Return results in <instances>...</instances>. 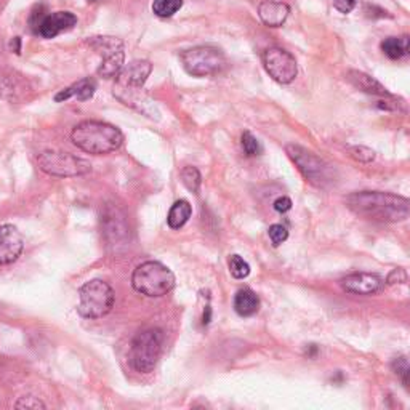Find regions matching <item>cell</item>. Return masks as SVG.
<instances>
[{"label": "cell", "instance_id": "cell-22", "mask_svg": "<svg viewBox=\"0 0 410 410\" xmlns=\"http://www.w3.org/2000/svg\"><path fill=\"white\" fill-rule=\"evenodd\" d=\"M89 45L93 50L98 51L102 56H107L116 51L124 50V42L117 37H107V35H101V37H91L89 39Z\"/></svg>", "mask_w": 410, "mask_h": 410}, {"label": "cell", "instance_id": "cell-11", "mask_svg": "<svg viewBox=\"0 0 410 410\" xmlns=\"http://www.w3.org/2000/svg\"><path fill=\"white\" fill-rule=\"evenodd\" d=\"M114 96L117 100L124 102V105L133 107V109L140 111L143 114L150 117H156L157 119L159 112L156 111V106H154V102L143 93V87H127L116 84Z\"/></svg>", "mask_w": 410, "mask_h": 410}, {"label": "cell", "instance_id": "cell-1", "mask_svg": "<svg viewBox=\"0 0 410 410\" xmlns=\"http://www.w3.org/2000/svg\"><path fill=\"white\" fill-rule=\"evenodd\" d=\"M346 207L357 217L378 223H399L409 218V199L391 193L357 191L346 197Z\"/></svg>", "mask_w": 410, "mask_h": 410}, {"label": "cell", "instance_id": "cell-27", "mask_svg": "<svg viewBox=\"0 0 410 410\" xmlns=\"http://www.w3.org/2000/svg\"><path fill=\"white\" fill-rule=\"evenodd\" d=\"M242 148H244V152L247 154L249 157L260 156L261 151H263V148H261L260 141L256 140V138L250 132H244L242 133Z\"/></svg>", "mask_w": 410, "mask_h": 410}, {"label": "cell", "instance_id": "cell-13", "mask_svg": "<svg viewBox=\"0 0 410 410\" xmlns=\"http://www.w3.org/2000/svg\"><path fill=\"white\" fill-rule=\"evenodd\" d=\"M77 23L75 15L71 12H56L51 15H45L35 26V34H39L44 39H53L64 30L73 29Z\"/></svg>", "mask_w": 410, "mask_h": 410}, {"label": "cell", "instance_id": "cell-10", "mask_svg": "<svg viewBox=\"0 0 410 410\" xmlns=\"http://www.w3.org/2000/svg\"><path fill=\"white\" fill-rule=\"evenodd\" d=\"M24 240L12 224H0V266L15 263L23 253Z\"/></svg>", "mask_w": 410, "mask_h": 410}, {"label": "cell", "instance_id": "cell-35", "mask_svg": "<svg viewBox=\"0 0 410 410\" xmlns=\"http://www.w3.org/2000/svg\"><path fill=\"white\" fill-rule=\"evenodd\" d=\"M87 2H98V0H87Z\"/></svg>", "mask_w": 410, "mask_h": 410}, {"label": "cell", "instance_id": "cell-4", "mask_svg": "<svg viewBox=\"0 0 410 410\" xmlns=\"http://www.w3.org/2000/svg\"><path fill=\"white\" fill-rule=\"evenodd\" d=\"M287 156L292 159L301 175L308 183H311L316 188H327L335 181V168L324 159L317 157L314 152L305 150L298 145H287Z\"/></svg>", "mask_w": 410, "mask_h": 410}, {"label": "cell", "instance_id": "cell-29", "mask_svg": "<svg viewBox=\"0 0 410 410\" xmlns=\"http://www.w3.org/2000/svg\"><path fill=\"white\" fill-rule=\"evenodd\" d=\"M268 234L274 247H279V245L284 244L287 238H289V231L285 229V226H282V224H273V226H269Z\"/></svg>", "mask_w": 410, "mask_h": 410}, {"label": "cell", "instance_id": "cell-31", "mask_svg": "<svg viewBox=\"0 0 410 410\" xmlns=\"http://www.w3.org/2000/svg\"><path fill=\"white\" fill-rule=\"evenodd\" d=\"M333 7L343 15L351 13L356 7V0H333Z\"/></svg>", "mask_w": 410, "mask_h": 410}, {"label": "cell", "instance_id": "cell-26", "mask_svg": "<svg viewBox=\"0 0 410 410\" xmlns=\"http://www.w3.org/2000/svg\"><path fill=\"white\" fill-rule=\"evenodd\" d=\"M348 154H350L351 159H355L356 162H361V163H371L375 161V151L371 150V148L367 146H350L348 148Z\"/></svg>", "mask_w": 410, "mask_h": 410}, {"label": "cell", "instance_id": "cell-25", "mask_svg": "<svg viewBox=\"0 0 410 410\" xmlns=\"http://www.w3.org/2000/svg\"><path fill=\"white\" fill-rule=\"evenodd\" d=\"M229 271L235 279H245L250 274V266L242 256L231 255L229 256Z\"/></svg>", "mask_w": 410, "mask_h": 410}, {"label": "cell", "instance_id": "cell-14", "mask_svg": "<svg viewBox=\"0 0 410 410\" xmlns=\"http://www.w3.org/2000/svg\"><path fill=\"white\" fill-rule=\"evenodd\" d=\"M152 71V64L146 60H136L122 68L117 75V84L127 87H143Z\"/></svg>", "mask_w": 410, "mask_h": 410}, {"label": "cell", "instance_id": "cell-19", "mask_svg": "<svg viewBox=\"0 0 410 410\" xmlns=\"http://www.w3.org/2000/svg\"><path fill=\"white\" fill-rule=\"evenodd\" d=\"M191 215H193L191 204H189L188 201H184V199H181V201H177L175 204L172 205L170 212H168V217H167L168 226H170L172 229L183 228L184 224L189 222Z\"/></svg>", "mask_w": 410, "mask_h": 410}, {"label": "cell", "instance_id": "cell-24", "mask_svg": "<svg viewBox=\"0 0 410 410\" xmlns=\"http://www.w3.org/2000/svg\"><path fill=\"white\" fill-rule=\"evenodd\" d=\"M179 177H181V181L184 186H186L191 193H199V188H201V183H202V177H201V172L197 170L196 167H184L181 173H179Z\"/></svg>", "mask_w": 410, "mask_h": 410}, {"label": "cell", "instance_id": "cell-15", "mask_svg": "<svg viewBox=\"0 0 410 410\" xmlns=\"http://www.w3.org/2000/svg\"><path fill=\"white\" fill-rule=\"evenodd\" d=\"M289 15V5L278 2V0H266V2H261L258 7V17L261 23L268 26V28H280L287 21Z\"/></svg>", "mask_w": 410, "mask_h": 410}, {"label": "cell", "instance_id": "cell-9", "mask_svg": "<svg viewBox=\"0 0 410 410\" xmlns=\"http://www.w3.org/2000/svg\"><path fill=\"white\" fill-rule=\"evenodd\" d=\"M261 60H263L266 73L269 74L271 79L278 82V84H290V82L295 80L296 74H298V64H296L295 56L284 48H266Z\"/></svg>", "mask_w": 410, "mask_h": 410}, {"label": "cell", "instance_id": "cell-20", "mask_svg": "<svg viewBox=\"0 0 410 410\" xmlns=\"http://www.w3.org/2000/svg\"><path fill=\"white\" fill-rule=\"evenodd\" d=\"M383 53L389 60H401L409 55V35H401V37H388L382 42Z\"/></svg>", "mask_w": 410, "mask_h": 410}, {"label": "cell", "instance_id": "cell-21", "mask_svg": "<svg viewBox=\"0 0 410 410\" xmlns=\"http://www.w3.org/2000/svg\"><path fill=\"white\" fill-rule=\"evenodd\" d=\"M124 63H125L124 50L107 55L105 56V61H102L101 66L98 68V75L105 77V79L117 77L122 71V68H124Z\"/></svg>", "mask_w": 410, "mask_h": 410}, {"label": "cell", "instance_id": "cell-2", "mask_svg": "<svg viewBox=\"0 0 410 410\" xmlns=\"http://www.w3.org/2000/svg\"><path fill=\"white\" fill-rule=\"evenodd\" d=\"M71 140L80 151L102 156L119 150L124 135L119 128L100 121H84L74 127Z\"/></svg>", "mask_w": 410, "mask_h": 410}, {"label": "cell", "instance_id": "cell-32", "mask_svg": "<svg viewBox=\"0 0 410 410\" xmlns=\"http://www.w3.org/2000/svg\"><path fill=\"white\" fill-rule=\"evenodd\" d=\"M18 409H39V407H45V404L42 401H39L37 398L28 396V398H21V401L17 404Z\"/></svg>", "mask_w": 410, "mask_h": 410}, {"label": "cell", "instance_id": "cell-33", "mask_svg": "<svg viewBox=\"0 0 410 410\" xmlns=\"http://www.w3.org/2000/svg\"><path fill=\"white\" fill-rule=\"evenodd\" d=\"M273 205H274L276 212L285 213V212H289V210L292 208V201H290L289 197H279V199H276Z\"/></svg>", "mask_w": 410, "mask_h": 410}, {"label": "cell", "instance_id": "cell-8", "mask_svg": "<svg viewBox=\"0 0 410 410\" xmlns=\"http://www.w3.org/2000/svg\"><path fill=\"white\" fill-rule=\"evenodd\" d=\"M37 163L40 170L51 177H80L91 170V166L85 159L77 157L71 152L44 151L39 154Z\"/></svg>", "mask_w": 410, "mask_h": 410}, {"label": "cell", "instance_id": "cell-18", "mask_svg": "<svg viewBox=\"0 0 410 410\" xmlns=\"http://www.w3.org/2000/svg\"><path fill=\"white\" fill-rule=\"evenodd\" d=\"M234 310L239 316H253L260 310V298L253 290L240 289L234 296Z\"/></svg>", "mask_w": 410, "mask_h": 410}, {"label": "cell", "instance_id": "cell-30", "mask_svg": "<svg viewBox=\"0 0 410 410\" xmlns=\"http://www.w3.org/2000/svg\"><path fill=\"white\" fill-rule=\"evenodd\" d=\"M407 280V273L404 271L402 268H398V269H393L391 273L388 274L386 278V284H402V282Z\"/></svg>", "mask_w": 410, "mask_h": 410}, {"label": "cell", "instance_id": "cell-12", "mask_svg": "<svg viewBox=\"0 0 410 410\" xmlns=\"http://www.w3.org/2000/svg\"><path fill=\"white\" fill-rule=\"evenodd\" d=\"M343 290L353 295H375L384 287L380 276L372 273H353L341 279Z\"/></svg>", "mask_w": 410, "mask_h": 410}, {"label": "cell", "instance_id": "cell-23", "mask_svg": "<svg viewBox=\"0 0 410 410\" xmlns=\"http://www.w3.org/2000/svg\"><path fill=\"white\" fill-rule=\"evenodd\" d=\"M183 7V0H154L152 12L159 18H170Z\"/></svg>", "mask_w": 410, "mask_h": 410}, {"label": "cell", "instance_id": "cell-3", "mask_svg": "<svg viewBox=\"0 0 410 410\" xmlns=\"http://www.w3.org/2000/svg\"><path fill=\"white\" fill-rule=\"evenodd\" d=\"M132 285L138 294L146 296H163L175 287V276L159 261H146L133 271Z\"/></svg>", "mask_w": 410, "mask_h": 410}, {"label": "cell", "instance_id": "cell-17", "mask_svg": "<svg viewBox=\"0 0 410 410\" xmlns=\"http://www.w3.org/2000/svg\"><path fill=\"white\" fill-rule=\"evenodd\" d=\"M95 90H96V82L93 79H90V77H87V79L79 80L77 84L68 87V89L61 90L60 93L55 96V101L61 102L69 98H77L80 101H85L93 96Z\"/></svg>", "mask_w": 410, "mask_h": 410}, {"label": "cell", "instance_id": "cell-6", "mask_svg": "<svg viewBox=\"0 0 410 410\" xmlns=\"http://www.w3.org/2000/svg\"><path fill=\"white\" fill-rule=\"evenodd\" d=\"M163 333L161 329L138 332L130 346L132 367L140 373H150L157 366L162 353Z\"/></svg>", "mask_w": 410, "mask_h": 410}, {"label": "cell", "instance_id": "cell-34", "mask_svg": "<svg viewBox=\"0 0 410 410\" xmlns=\"http://www.w3.org/2000/svg\"><path fill=\"white\" fill-rule=\"evenodd\" d=\"M12 48L15 50V53H19V37H15V39H13Z\"/></svg>", "mask_w": 410, "mask_h": 410}, {"label": "cell", "instance_id": "cell-5", "mask_svg": "<svg viewBox=\"0 0 410 410\" xmlns=\"http://www.w3.org/2000/svg\"><path fill=\"white\" fill-rule=\"evenodd\" d=\"M80 303L77 311L87 319H100L106 316L114 306V290L107 282L93 279L85 282L79 290Z\"/></svg>", "mask_w": 410, "mask_h": 410}, {"label": "cell", "instance_id": "cell-28", "mask_svg": "<svg viewBox=\"0 0 410 410\" xmlns=\"http://www.w3.org/2000/svg\"><path fill=\"white\" fill-rule=\"evenodd\" d=\"M393 371L396 375L401 378L402 384L406 388H409V373H410V367H409V361L406 356H401L393 361Z\"/></svg>", "mask_w": 410, "mask_h": 410}, {"label": "cell", "instance_id": "cell-7", "mask_svg": "<svg viewBox=\"0 0 410 410\" xmlns=\"http://www.w3.org/2000/svg\"><path fill=\"white\" fill-rule=\"evenodd\" d=\"M183 68L193 77L215 75L226 68V56L220 48L212 45H201L184 50L179 55Z\"/></svg>", "mask_w": 410, "mask_h": 410}, {"label": "cell", "instance_id": "cell-16", "mask_svg": "<svg viewBox=\"0 0 410 410\" xmlns=\"http://www.w3.org/2000/svg\"><path fill=\"white\" fill-rule=\"evenodd\" d=\"M346 79L351 85H355L357 90H361L367 95L380 96V98H386V96H391V93H389V91L386 90V87L382 85L377 79H373L372 75L362 73V71H356V69L348 71Z\"/></svg>", "mask_w": 410, "mask_h": 410}]
</instances>
